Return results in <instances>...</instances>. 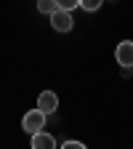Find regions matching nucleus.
Wrapping results in <instances>:
<instances>
[{
  "instance_id": "1",
  "label": "nucleus",
  "mask_w": 133,
  "mask_h": 149,
  "mask_svg": "<svg viewBox=\"0 0 133 149\" xmlns=\"http://www.w3.org/2000/svg\"><path fill=\"white\" fill-rule=\"evenodd\" d=\"M45 120H48V115H45L43 109H29L27 115L22 117V130L32 136V133H37V130L45 128Z\"/></svg>"
},
{
  "instance_id": "2",
  "label": "nucleus",
  "mask_w": 133,
  "mask_h": 149,
  "mask_svg": "<svg viewBox=\"0 0 133 149\" xmlns=\"http://www.w3.org/2000/svg\"><path fill=\"white\" fill-rule=\"evenodd\" d=\"M51 27L56 32H69L75 27V19H72V11H64V8H56L51 13Z\"/></svg>"
},
{
  "instance_id": "3",
  "label": "nucleus",
  "mask_w": 133,
  "mask_h": 149,
  "mask_svg": "<svg viewBox=\"0 0 133 149\" xmlns=\"http://www.w3.org/2000/svg\"><path fill=\"white\" fill-rule=\"evenodd\" d=\"M37 109H43L45 115H53V112L59 109V96H56L53 91H43L40 96H37Z\"/></svg>"
},
{
  "instance_id": "4",
  "label": "nucleus",
  "mask_w": 133,
  "mask_h": 149,
  "mask_svg": "<svg viewBox=\"0 0 133 149\" xmlns=\"http://www.w3.org/2000/svg\"><path fill=\"white\" fill-rule=\"evenodd\" d=\"M115 59L120 67H133V40H123L115 51Z\"/></svg>"
},
{
  "instance_id": "5",
  "label": "nucleus",
  "mask_w": 133,
  "mask_h": 149,
  "mask_svg": "<svg viewBox=\"0 0 133 149\" xmlns=\"http://www.w3.org/2000/svg\"><path fill=\"white\" fill-rule=\"evenodd\" d=\"M53 146H56V139L51 133H45V130L32 133V149H53Z\"/></svg>"
},
{
  "instance_id": "6",
  "label": "nucleus",
  "mask_w": 133,
  "mask_h": 149,
  "mask_svg": "<svg viewBox=\"0 0 133 149\" xmlns=\"http://www.w3.org/2000/svg\"><path fill=\"white\" fill-rule=\"evenodd\" d=\"M56 8H59V6H56V0H37V11H40V13H53Z\"/></svg>"
},
{
  "instance_id": "7",
  "label": "nucleus",
  "mask_w": 133,
  "mask_h": 149,
  "mask_svg": "<svg viewBox=\"0 0 133 149\" xmlns=\"http://www.w3.org/2000/svg\"><path fill=\"white\" fill-rule=\"evenodd\" d=\"M104 6V0H80V8L83 11H99Z\"/></svg>"
},
{
  "instance_id": "8",
  "label": "nucleus",
  "mask_w": 133,
  "mask_h": 149,
  "mask_svg": "<svg viewBox=\"0 0 133 149\" xmlns=\"http://www.w3.org/2000/svg\"><path fill=\"white\" fill-rule=\"evenodd\" d=\"M56 6L64 8V11H72V8H77V6H80V0H56Z\"/></svg>"
},
{
  "instance_id": "9",
  "label": "nucleus",
  "mask_w": 133,
  "mask_h": 149,
  "mask_svg": "<svg viewBox=\"0 0 133 149\" xmlns=\"http://www.w3.org/2000/svg\"><path fill=\"white\" fill-rule=\"evenodd\" d=\"M61 146H64V149H85V144H83V141H64Z\"/></svg>"
},
{
  "instance_id": "10",
  "label": "nucleus",
  "mask_w": 133,
  "mask_h": 149,
  "mask_svg": "<svg viewBox=\"0 0 133 149\" xmlns=\"http://www.w3.org/2000/svg\"><path fill=\"white\" fill-rule=\"evenodd\" d=\"M104 3H117V0H104Z\"/></svg>"
}]
</instances>
